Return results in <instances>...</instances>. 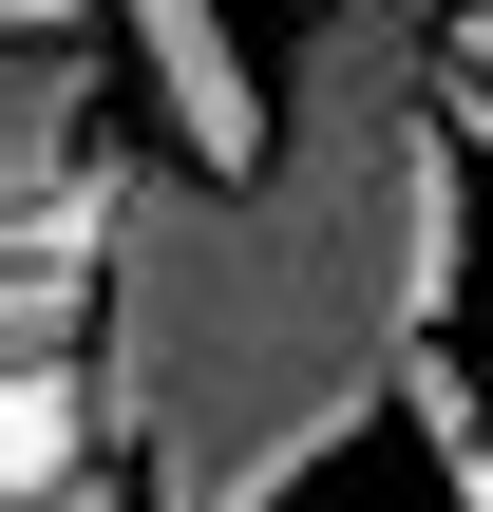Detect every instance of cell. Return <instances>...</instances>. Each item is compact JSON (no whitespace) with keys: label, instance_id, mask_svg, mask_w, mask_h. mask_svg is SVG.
<instances>
[{"label":"cell","instance_id":"obj_1","mask_svg":"<svg viewBox=\"0 0 493 512\" xmlns=\"http://www.w3.org/2000/svg\"><path fill=\"white\" fill-rule=\"evenodd\" d=\"M456 0H304L266 171H133L95 380L152 512H285L456 323L475 266V133L437 114Z\"/></svg>","mask_w":493,"mask_h":512},{"label":"cell","instance_id":"obj_2","mask_svg":"<svg viewBox=\"0 0 493 512\" xmlns=\"http://www.w3.org/2000/svg\"><path fill=\"white\" fill-rule=\"evenodd\" d=\"M95 19H114V57H133L152 133H171L190 171H266L285 76H247V0H95Z\"/></svg>","mask_w":493,"mask_h":512},{"label":"cell","instance_id":"obj_3","mask_svg":"<svg viewBox=\"0 0 493 512\" xmlns=\"http://www.w3.org/2000/svg\"><path fill=\"white\" fill-rule=\"evenodd\" d=\"M399 437H418V475H437L456 512H493V399H475V361H456V342H418V361H399Z\"/></svg>","mask_w":493,"mask_h":512},{"label":"cell","instance_id":"obj_4","mask_svg":"<svg viewBox=\"0 0 493 512\" xmlns=\"http://www.w3.org/2000/svg\"><path fill=\"white\" fill-rule=\"evenodd\" d=\"M437 114L493 152V0H456V19H437Z\"/></svg>","mask_w":493,"mask_h":512},{"label":"cell","instance_id":"obj_5","mask_svg":"<svg viewBox=\"0 0 493 512\" xmlns=\"http://www.w3.org/2000/svg\"><path fill=\"white\" fill-rule=\"evenodd\" d=\"M19 512H152V475H133V437H114V456H76V475H38Z\"/></svg>","mask_w":493,"mask_h":512}]
</instances>
